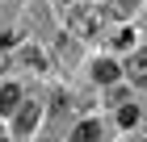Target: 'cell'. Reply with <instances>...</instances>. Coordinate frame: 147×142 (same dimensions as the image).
Masks as SVG:
<instances>
[{"mask_svg":"<svg viewBox=\"0 0 147 142\" xmlns=\"http://www.w3.org/2000/svg\"><path fill=\"white\" fill-rule=\"evenodd\" d=\"M67 29L76 33V38H92V33L101 29V13L88 9V4H76V9L67 13Z\"/></svg>","mask_w":147,"mask_h":142,"instance_id":"obj_1","label":"cell"},{"mask_svg":"<svg viewBox=\"0 0 147 142\" xmlns=\"http://www.w3.org/2000/svg\"><path fill=\"white\" fill-rule=\"evenodd\" d=\"M126 75L147 84V50H130V63H126Z\"/></svg>","mask_w":147,"mask_h":142,"instance_id":"obj_2","label":"cell"},{"mask_svg":"<svg viewBox=\"0 0 147 142\" xmlns=\"http://www.w3.org/2000/svg\"><path fill=\"white\" fill-rule=\"evenodd\" d=\"M92 75H97V84H118V75H122V67L113 63V59H101V63L92 67Z\"/></svg>","mask_w":147,"mask_h":142,"instance_id":"obj_3","label":"cell"},{"mask_svg":"<svg viewBox=\"0 0 147 142\" xmlns=\"http://www.w3.org/2000/svg\"><path fill=\"white\" fill-rule=\"evenodd\" d=\"M101 121H84V125H76V142H101Z\"/></svg>","mask_w":147,"mask_h":142,"instance_id":"obj_4","label":"cell"},{"mask_svg":"<svg viewBox=\"0 0 147 142\" xmlns=\"http://www.w3.org/2000/svg\"><path fill=\"white\" fill-rule=\"evenodd\" d=\"M17 105H21V88H0V113H13Z\"/></svg>","mask_w":147,"mask_h":142,"instance_id":"obj_5","label":"cell"},{"mask_svg":"<svg viewBox=\"0 0 147 142\" xmlns=\"http://www.w3.org/2000/svg\"><path fill=\"white\" fill-rule=\"evenodd\" d=\"M34 121H38V105H25V113H21V117H17V130H34Z\"/></svg>","mask_w":147,"mask_h":142,"instance_id":"obj_6","label":"cell"},{"mask_svg":"<svg viewBox=\"0 0 147 142\" xmlns=\"http://www.w3.org/2000/svg\"><path fill=\"white\" fill-rule=\"evenodd\" d=\"M118 121H122L126 130H130V125H135V121H139V109H135V105H126V109L118 113Z\"/></svg>","mask_w":147,"mask_h":142,"instance_id":"obj_7","label":"cell"},{"mask_svg":"<svg viewBox=\"0 0 147 142\" xmlns=\"http://www.w3.org/2000/svg\"><path fill=\"white\" fill-rule=\"evenodd\" d=\"M130 42H135V33H130V29H122L118 38H113V46H118V50H130Z\"/></svg>","mask_w":147,"mask_h":142,"instance_id":"obj_8","label":"cell"},{"mask_svg":"<svg viewBox=\"0 0 147 142\" xmlns=\"http://www.w3.org/2000/svg\"><path fill=\"white\" fill-rule=\"evenodd\" d=\"M0 71H4V50H0Z\"/></svg>","mask_w":147,"mask_h":142,"instance_id":"obj_9","label":"cell"}]
</instances>
